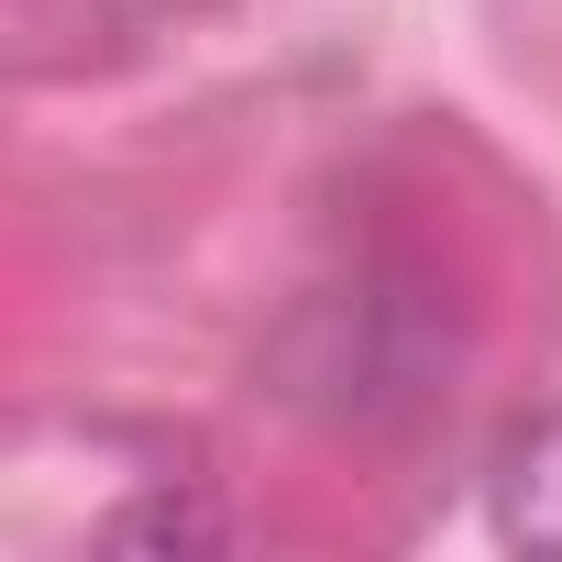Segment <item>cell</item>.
I'll list each match as a JSON object with an SVG mask.
<instances>
[{
    "label": "cell",
    "instance_id": "6da1fadb",
    "mask_svg": "<svg viewBox=\"0 0 562 562\" xmlns=\"http://www.w3.org/2000/svg\"><path fill=\"white\" fill-rule=\"evenodd\" d=\"M496 529L529 540V551H562V419L507 452V474H496Z\"/></svg>",
    "mask_w": 562,
    "mask_h": 562
}]
</instances>
